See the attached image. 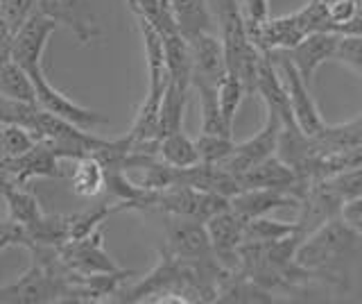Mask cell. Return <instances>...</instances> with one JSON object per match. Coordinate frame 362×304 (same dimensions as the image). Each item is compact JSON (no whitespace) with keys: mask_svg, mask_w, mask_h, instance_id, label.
<instances>
[{"mask_svg":"<svg viewBox=\"0 0 362 304\" xmlns=\"http://www.w3.org/2000/svg\"><path fill=\"white\" fill-rule=\"evenodd\" d=\"M360 254L362 234L337 216L305 236L294 252V261L310 270L324 288L346 293L351 286V270Z\"/></svg>","mask_w":362,"mask_h":304,"instance_id":"1","label":"cell"},{"mask_svg":"<svg viewBox=\"0 0 362 304\" xmlns=\"http://www.w3.org/2000/svg\"><path fill=\"white\" fill-rule=\"evenodd\" d=\"M32 137L37 141H43L50 145V150L59 157V159H79V157H93L107 139H100L88 130L75 125V123L66 120L62 116H54L50 111H37V120H34Z\"/></svg>","mask_w":362,"mask_h":304,"instance_id":"2","label":"cell"},{"mask_svg":"<svg viewBox=\"0 0 362 304\" xmlns=\"http://www.w3.org/2000/svg\"><path fill=\"white\" fill-rule=\"evenodd\" d=\"M71 279L59 270L34 261L18 279L0 286V304H50L64 302Z\"/></svg>","mask_w":362,"mask_h":304,"instance_id":"3","label":"cell"},{"mask_svg":"<svg viewBox=\"0 0 362 304\" xmlns=\"http://www.w3.org/2000/svg\"><path fill=\"white\" fill-rule=\"evenodd\" d=\"M272 62H274L279 77L283 82V89L288 94V103L292 118L297 123V128L305 134V137H317L326 125V120L320 114V107H317L315 98L310 94V86L303 82V77L299 71L294 69V64L286 55V50H272Z\"/></svg>","mask_w":362,"mask_h":304,"instance_id":"4","label":"cell"},{"mask_svg":"<svg viewBox=\"0 0 362 304\" xmlns=\"http://www.w3.org/2000/svg\"><path fill=\"white\" fill-rule=\"evenodd\" d=\"M37 5L39 12L54 21L57 28L64 26L71 30L82 46H88L102 37V26L90 0H37Z\"/></svg>","mask_w":362,"mask_h":304,"instance_id":"5","label":"cell"},{"mask_svg":"<svg viewBox=\"0 0 362 304\" xmlns=\"http://www.w3.org/2000/svg\"><path fill=\"white\" fill-rule=\"evenodd\" d=\"M28 75L32 77V84H34V94H37V105H39V109L50 111V114H54V116H62V118L71 120V123H75V125L84 128V130H93V128L107 125V123H109V118L105 114H100V111H93V109H86L82 105H77L68 96H64L62 91H57V89L48 82V77H45V71L43 69L30 71Z\"/></svg>","mask_w":362,"mask_h":304,"instance_id":"6","label":"cell"},{"mask_svg":"<svg viewBox=\"0 0 362 304\" xmlns=\"http://www.w3.org/2000/svg\"><path fill=\"white\" fill-rule=\"evenodd\" d=\"M165 250L179 261H202L211 259L213 247L206 223L184 216H165Z\"/></svg>","mask_w":362,"mask_h":304,"instance_id":"7","label":"cell"},{"mask_svg":"<svg viewBox=\"0 0 362 304\" xmlns=\"http://www.w3.org/2000/svg\"><path fill=\"white\" fill-rule=\"evenodd\" d=\"M102 241H105L102 239V230L98 227L95 232L84 236V239L64 243L59 247V259L64 268L68 270V275L88 277L95 273H113V270H120L111 261V257L105 252Z\"/></svg>","mask_w":362,"mask_h":304,"instance_id":"8","label":"cell"},{"mask_svg":"<svg viewBox=\"0 0 362 304\" xmlns=\"http://www.w3.org/2000/svg\"><path fill=\"white\" fill-rule=\"evenodd\" d=\"M279 132H281V118L274 114V111L267 109L265 125L260 128L252 139H247L243 143H233V150L229 152V157H226L220 166L235 177L243 175L252 166L260 164L272 154H276Z\"/></svg>","mask_w":362,"mask_h":304,"instance_id":"9","label":"cell"},{"mask_svg":"<svg viewBox=\"0 0 362 304\" xmlns=\"http://www.w3.org/2000/svg\"><path fill=\"white\" fill-rule=\"evenodd\" d=\"M57 30V23L48 16H43L39 9L34 12L25 23L14 32L11 41V60L23 66L28 73L43 69V52L48 46V39Z\"/></svg>","mask_w":362,"mask_h":304,"instance_id":"10","label":"cell"},{"mask_svg":"<svg viewBox=\"0 0 362 304\" xmlns=\"http://www.w3.org/2000/svg\"><path fill=\"white\" fill-rule=\"evenodd\" d=\"M190 46V86L206 84L218 86V82L226 75V57L220 35L204 32L188 39Z\"/></svg>","mask_w":362,"mask_h":304,"instance_id":"11","label":"cell"},{"mask_svg":"<svg viewBox=\"0 0 362 304\" xmlns=\"http://www.w3.org/2000/svg\"><path fill=\"white\" fill-rule=\"evenodd\" d=\"M342 202L337 200V196L331 188L326 186L324 179H315L308 186H305L303 196L299 200V216L294 220L297 225V234L301 239H305L310 232H315L317 227H322L324 223L337 218L342 213Z\"/></svg>","mask_w":362,"mask_h":304,"instance_id":"12","label":"cell"},{"mask_svg":"<svg viewBox=\"0 0 362 304\" xmlns=\"http://www.w3.org/2000/svg\"><path fill=\"white\" fill-rule=\"evenodd\" d=\"M3 166L11 186H28L37 177H62V159L43 141H37L28 152L18 157L3 159Z\"/></svg>","mask_w":362,"mask_h":304,"instance_id":"13","label":"cell"},{"mask_svg":"<svg viewBox=\"0 0 362 304\" xmlns=\"http://www.w3.org/2000/svg\"><path fill=\"white\" fill-rule=\"evenodd\" d=\"M213 254L224 270H238V250L245 241V220L231 207L206 220Z\"/></svg>","mask_w":362,"mask_h":304,"instance_id":"14","label":"cell"},{"mask_svg":"<svg viewBox=\"0 0 362 304\" xmlns=\"http://www.w3.org/2000/svg\"><path fill=\"white\" fill-rule=\"evenodd\" d=\"M238 184L243 188H279V191H288V193L297 196L301 200L305 182H301L299 175L294 173V168H290L283 159H279L276 154L267 157L260 164L252 166L249 171L243 175H238Z\"/></svg>","mask_w":362,"mask_h":304,"instance_id":"15","label":"cell"},{"mask_svg":"<svg viewBox=\"0 0 362 304\" xmlns=\"http://www.w3.org/2000/svg\"><path fill=\"white\" fill-rule=\"evenodd\" d=\"M337 37L339 35H335V32H313V35L303 37L294 48L286 50L290 62L294 64V69L299 71V75L303 77V82L308 86L315 80V73L320 71L326 62L333 60Z\"/></svg>","mask_w":362,"mask_h":304,"instance_id":"16","label":"cell"},{"mask_svg":"<svg viewBox=\"0 0 362 304\" xmlns=\"http://www.w3.org/2000/svg\"><path fill=\"white\" fill-rule=\"evenodd\" d=\"M229 207L243 220H252L258 216H269L276 209H297L299 198L279 188H243L229 200Z\"/></svg>","mask_w":362,"mask_h":304,"instance_id":"17","label":"cell"},{"mask_svg":"<svg viewBox=\"0 0 362 304\" xmlns=\"http://www.w3.org/2000/svg\"><path fill=\"white\" fill-rule=\"evenodd\" d=\"M177 184L206 191V193L222 196L226 200L240 193V184H238L235 175L224 171L220 164H206V162H197L188 168H177Z\"/></svg>","mask_w":362,"mask_h":304,"instance_id":"18","label":"cell"},{"mask_svg":"<svg viewBox=\"0 0 362 304\" xmlns=\"http://www.w3.org/2000/svg\"><path fill=\"white\" fill-rule=\"evenodd\" d=\"M173 9L175 23L186 39H192L204 32H215V16L209 7V0H168Z\"/></svg>","mask_w":362,"mask_h":304,"instance_id":"19","label":"cell"},{"mask_svg":"<svg viewBox=\"0 0 362 304\" xmlns=\"http://www.w3.org/2000/svg\"><path fill=\"white\" fill-rule=\"evenodd\" d=\"M163 43V57L170 80L177 82L179 86L190 89V46L188 39L181 35L179 30L161 32Z\"/></svg>","mask_w":362,"mask_h":304,"instance_id":"20","label":"cell"},{"mask_svg":"<svg viewBox=\"0 0 362 304\" xmlns=\"http://www.w3.org/2000/svg\"><path fill=\"white\" fill-rule=\"evenodd\" d=\"M186 98H188V89L186 86H179L173 80L168 82L165 94L161 98V105H158V120H156L158 139L165 137V134L184 130Z\"/></svg>","mask_w":362,"mask_h":304,"instance_id":"21","label":"cell"},{"mask_svg":"<svg viewBox=\"0 0 362 304\" xmlns=\"http://www.w3.org/2000/svg\"><path fill=\"white\" fill-rule=\"evenodd\" d=\"M158 159L173 168H188L199 162L195 141L184 130L165 134L158 139Z\"/></svg>","mask_w":362,"mask_h":304,"instance_id":"22","label":"cell"},{"mask_svg":"<svg viewBox=\"0 0 362 304\" xmlns=\"http://www.w3.org/2000/svg\"><path fill=\"white\" fill-rule=\"evenodd\" d=\"M71 186L79 198H98L105 193V166L95 157H79L75 159Z\"/></svg>","mask_w":362,"mask_h":304,"instance_id":"23","label":"cell"},{"mask_svg":"<svg viewBox=\"0 0 362 304\" xmlns=\"http://www.w3.org/2000/svg\"><path fill=\"white\" fill-rule=\"evenodd\" d=\"M5 205L9 213V223L18 225V227H28V225L37 223L43 216V209L39 200L25 186H9L5 193Z\"/></svg>","mask_w":362,"mask_h":304,"instance_id":"24","label":"cell"},{"mask_svg":"<svg viewBox=\"0 0 362 304\" xmlns=\"http://www.w3.org/2000/svg\"><path fill=\"white\" fill-rule=\"evenodd\" d=\"M0 96L37 105V94H34L32 77L14 60H9L7 64L0 66Z\"/></svg>","mask_w":362,"mask_h":304,"instance_id":"25","label":"cell"},{"mask_svg":"<svg viewBox=\"0 0 362 304\" xmlns=\"http://www.w3.org/2000/svg\"><path fill=\"white\" fill-rule=\"evenodd\" d=\"M199 96V109H202V132L204 134H220V137H233V130L226 125L222 118V111L218 105V91L215 86L195 84L192 86Z\"/></svg>","mask_w":362,"mask_h":304,"instance_id":"26","label":"cell"},{"mask_svg":"<svg viewBox=\"0 0 362 304\" xmlns=\"http://www.w3.org/2000/svg\"><path fill=\"white\" fill-rule=\"evenodd\" d=\"M294 232H297V225L294 223H281V220H272L267 216H258L252 220H245L243 243H272V241L286 239V236Z\"/></svg>","mask_w":362,"mask_h":304,"instance_id":"27","label":"cell"},{"mask_svg":"<svg viewBox=\"0 0 362 304\" xmlns=\"http://www.w3.org/2000/svg\"><path fill=\"white\" fill-rule=\"evenodd\" d=\"M215 91H218V105H220V111H222V118H224L226 125L233 130L235 114H238V109H240V105H243V98L247 96L245 86L233 73L226 71V75L218 82V86H215Z\"/></svg>","mask_w":362,"mask_h":304,"instance_id":"28","label":"cell"},{"mask_svg":"<svg viewBox=\"0 0 362 304\" xmlns=\"http://www.w3.org/2000/svg\"><path fill=\"white\" fill-rule=\"evenodd\" d=\"M39 105L23 103V100L0 96V125H21L28 132L34 130Z\"/></svg>","mask_w":362,"mask_h":304,"instance_id":"29","label":"cell"},{"mask_svg":"<svg viewBox=\"0 0 362 304\" xmlns=\"http://www.w3.org/2000/svg\"><path fill=\"white\" fill-rule=\"evenodd\" d=\"M37 139L21 125H0V162L28 152Z\"/></svg>","mask_w":362,"mask_h":304,"instance_id":"30","label":"cell"},{"mask_svg":"<svg viewBox=\"0 0 362 304\" xmlns=\"http://www.w3.org/2000/svg\"><path fill=\"white\" fill-rule=\"evenodd\" d=\"M324 182L337 196V200L342 202V205H346V202L362 196V166L335 173L331 177H324Z\"/></svg>","mask_w":362,"mask_h":304,"instance_id":"31","label":"cell"},{"mask_svg":"<svg viewBox=\"0 0 362 304\" xmlns=\"http://www.w3.org/2000/svg\"><path fill=\"white\" fill-rule=\"evenodd\" d=\"M195 148L199 162L222 164L233 150V137H220V134H199L195 139Z\"/></svg>","mask_w":362,"mask_h":304,"instance_id":"32","label":"cell"},{"mask_svg":"<svg viewBox=\"0 0 362 304\" xmlns=\"http://www.w3.org/2000/svg\"><path fill=\"white\" fill-rule=\"evenodd\" d=\"M37 9V0H0V23L16 32Z\"/></svg>","mask_w":362,"mask_h":304,"instance_id":"33","label":"cell"},{"mask_svg":"<svg viewBox=\"0 0 362 304\" xmlns=\"http://www.w3.org/2000/svg\"><path fill=\"white\" fill-rule=\"evenodd\" d=\"M333 60L349 66L351 71L362 75V37L356 35H339L335 43Z\"/></svg>","mask_w":362,"mask_h":304,"instance_id":"34","label":"cell"},{"mask_svg":"<svg viewBox=\"0 0 362 304\" xmlns=\"http://www.w3.org/2000/svg\"><path fill=\"white\" fill-rule=\"evenodd\" d=\"M328 32H339V28L362 14V0H326Z\"/></svg>","mask_w":362,"mask_h":304,"instance_id":"35","label":"cell"},{"mask_svg":"<svg viewBox=\"0 0 362 304\" xmlns=\"http://www.w3.org/2000/svg\"><path fill=\"white\" fill-rule=\"evenodd\" d=\"M238 5H240L245 30H254L269 18V3L267 0H238Z\"/></svg>","mask_w":362,"mask_h":304,"instance_id":"36","label":"cell"},{"mask_svg":"<svg viewBox=\"0 0 362 304\" xmlns=\"http://www.w3.org/2000/svg\"><path fill=\"white\" fill-rule=\"evenodd\" d=\"M339 216H342L344 223H349L356 232L362 234V196L356 198V200H351V202H346Z\"/></svg>","mask_w":362,"mask_h":304,"instance_id":"37","label":"cell"},{"mask_svg":"<svg viewBox=\"0 0 362 304\" xmlns=\"http://www.w3.org/2000/svg\"><path fill=\"white\" fill-rule=\"evenodd\" d=\"M9 245H23V232L14 223H0V250H5Z\"/></svg>","mask_w":362,"mask_h":304,"instance_id":"38","label":"cell"},{"mask_svg":"<svg viewBox=\"0 0 362 304\" xmlns=\"http://www.w3.org/2000/svg\"><path fill=\"white\" fill-rule=\"evenodd\" d=\"M11 41H14V32L0 23V66L11 60Z\"/></svg>","mask_w":362,"mask_h":304,"instance_id":"39","label":"cell"},{"mask_svg":"<svg viewBox=\"0 0 362 304\" xmlns=\"http://www.w3.org/2000/svg\"><path fill=\"white\" fill-rule=\"evenodd\" d=\"M9 186H11V184H9V177H7V173H5V166H3V162H0V196H3Z\"/></svg>","mask_w":362,"mask_h":304,"instance_id":"40","label":"cell"},{"mask_svg":"<svg viewBox=\"0 0 362 304\" xmlns=\"http://www.w3.org/2000/svg\"><path fill=\"white\" fill-rule=\"evenodd\" d=\"M220 5V0H209V7H211V12H215V7Z\"/></svg>","mask_w":362,"mask_h":304,"instance_id":"41","label":"cell"}]
</instances>
